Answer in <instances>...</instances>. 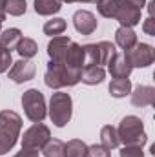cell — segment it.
<instances>
[{"label":"cell","instance_id":"cell-1","mask_svg":"<svg viewBox=\"0 0 155 157\" xmlns=\"http://www.w3.org/2000/svg\"><path fill=\"white\" fill-rule=\"evenodd\" d=\"M22 130V119L13 110L0 112V155H6L17 144Z\"/></svg>","mask_w":155,"mask_h":157},{"label":"cell","instance_id":"cell-2","mask_svg":"<svg viewBox=\"0 0 155 157\" xmlns=\"http://www.w3.org/2000/svg\"><path fill=\"white\" fill-rule=\"evenodd\" d=\"M117 135H119V141L124 146H128V144L144 146L148 143V137H146V132H144V124L135 115H126L120 121V124L117 128Z\"/></svg>","mask_w":155,"mask_h":157},{"label":"cell","instance_id":"cell-3","mask_svg":"<svg viewBox=\"0 0 155 157\" xmlns=\"http://www.w3.org/2000/svg\"><path fill=\"white\" fill-rule=\"evenodd\" d=\"M44 82L51 90H60L64 86H75L80 82V71L70 70L60 62H49L46 75H44Z\"/></svg>","mask_w":155,"mask_h":157},{"label":"cell","instance_id":"cell-4","mask_svg":"<svg viewBox=\"0 0 155 157\" xmlns=\"http://www.w3.org/2000/svg\"><path fill=\"white\" fill-rule=\"evenodd\" d=\"M71 112H73V101H71L70 93L57 91V93L51 95L47 113H49L51 122H53L57 128H62V126H66V124L70 122Z\"/></svg>","mask_w":155,"mask_h":157},{"label":"cell","instance_id":"cell-5","mask_svg":"<svg viewBox=\"0 0 155 157\" xmlns=\"http://www.w3.org/2000/svg\"><path fill=\"white\" fill-rule=\"evenodd\" d=\"M22 108H24L26 117L29 121H33V122H42L46 119V113H47L46 99L35 88L24 91V95H22Z\"/></svg>","mask_w":155,"mask_h":157},{"label":"cell","instance_id":"cell-6","mask_svg":"<svg viewBox=\"0 0 155 157\" xmlns=\"http://www.w3.org/2000/svg\"><path fill=\"white\" fill-rule=\"evenodd\" d=\"M49 139H51L49 128L46 124H42V122H35L31 128H28L24 132L22 148H26V150H40Z\"/></svg>","mask_w":155,"mask_h":157},{"label":"cell","instance_id":"cell-7","mask_svg":"<svg viewBox=\"0 0 155 157\" xmlns=\"http://www.w3.org/2000/svg\"><path fill=\"white\" fill-rule=\"evenodd\" d=\"M124 55L130 60L131 68H148L155 59L153 48L150 44H144V42H137L133 48L126 49Z\"/></svg>","mask_w":155,"mask_h":157},{"label":"cell","instance_id":"cell-8","mask_svg":"<svg viewBox=\"0 0 155 157\" xmlns=\"http://www.w3.org/2000/svg\"><path fill=\"white\" fill-rule=\"evenodd\" d=\"M141 11L142 9L135 7L128 0H119V7H117L113 18L122 28H133V26H137L141 22Z\"/></svg>","mask_w":155,"mask_h":157},{"label":"cell","instance_id":"cell-9","mask_svg":"<svg viewBox=\"0 0 155 157\" xmlns=\"http://www.w3.org/2000/svg\"><path fill=\"white\" fill-rule=\"evenodd\" d=\"M35 62L28 60V59H20L18 62H13L11 70H9V78L17 84H22V82H28L35 77Z\"/></svg>","mask_w":155,"mask_h":157},{"label":"cell","instance_id":"cell-10","mask_svg":"<svg viewBox=\"0 0 155 157\" xmlns=\"http://www.w3.org/2000/svg\"><path fill=\"white\" fill-rule=\"evenodd\" d=\"M73 26L80 35H91L97 29V18L91 11L86 9H78L73 15Z\"/></svg>","mask_w":155,"mask_h":157},{"label":"cell","instance_id":"cell-11","mask_svg":"<svg viewBox=\"0 0 155 157\" xmlns=\"http://www.w3.org/2000/svg\"><path fill=\"white\" fill-rule=\"evenodd\" d=\"M62 64L66 68H70V70L82 71V68H84V46H80L77 42H71L68 46V49H66Z\"/></svg>","mask_w":155,"mask_h":157},{"label":"cell","instance_id":"cell-12","mask_svg":"<svg viewBox=\"0 0 155 157\" xmlns=\"http://www.w3.org/2000/svg\"><path fill=\"white\" fill-rule=\"evenodd\" d=\"M108 70H110V75L113 78H128L133 68H131V64L124 53H115L108 62Z\"/></svg>","mask_w":155,"mask_h":157},{"label":"cell","instance_id":"cell-13","mask_svg":"<svg viewBox=\"0 0 155 157\" xmlns=\"http://www.w3.org/2000/svg\"><path fill=\"white\" fill-rule=\"evenodd\" d=\"M73 40L70 37H64V35H59V37H53V39L47 42V55L51 59V62H60L64 60V55H66V49L68 46L71 44Z\"/></svg>","mask_w":155,"mask_h":157},{"label":"cell","instance_id":"cell-14","mask_svg":"<svg viewBox=\"0 0 155 157\" xmlns=\"http://www.w3.org/2000/svg\"><path fill=\"white\" fill-rule=\"evenodd\" d=\"M155 102V88L152 86H137L135 91L131 93V104L137 108L152 106Z\"/></svg>","mask_w":155,"mask_h":157},{"label":"cell","instance_id":"cell-15","mask_svg":"<svg viewBox=\"0 0 155 157\" xmlns=\"http://www.w3.org/2000/svg\"><path fill=\"white\" fill-rule=\"evenodd\" d=\"M106 77V71L102 66H88L80 71V80L88 86H95V84H100Z\"/></svg>","mask_w":155,"mask_h":157},{"label":"cell","instance_id":"cell-16","mask_svg":"<svg viewBox=\"0 0 155 157\" xmlns=\"http://www.w3.org/2000/svg\"><path fill=\"white\" fill-rule=\"evenodd\" d=\"M115 42L119 48H122L126 51V49H130V48H133L137 44V33L131 28H122L120 26L115 31Z\"/></svg>","mask_w":155,"mask_h":157},{"label":"cell","instance_id":"cell-17","mask_svg":"<svg viewBox=\"0 0 155 157\" xmlns=\"http://www.w3.org/2000/svg\"><path fill=\"white\" fill-rule=\"evenodd\" d=\"M20 40H22V31L18 28H9V29L2 31V35H0V46L11 51V49H17V46H18Z\"/></svg>","mask_w":155,"mask_h":157},{"label":"cell","instance_id":"cell-18","mask_svg":"<svg viewBox=\"0 0 155 157\" xmlns=\"http://www.w3.org/2000/svg\"><path fill=\"white\" fill-rule=\"evenodd\" d=\"M108 90H110L112 97L122 99V97H126V95L131 93V82H130V78H113L110 82Z\"/></svg>","mask_w":155,"mask_h":157},{"label":"cell","instance_id":"cell-19","mask_svg":"<svg viewBox=\"0 0 155 157\" xmlns=\"http://www.w3.org/2000/svg\"><path fill=\"white\" fill-rule=\"evenodd\" d=\"M62 9V0H35V11L42 17L55 15Z\"/></svg>","mask_w":155,"mask_h":157},{"label":"cell","instance_id":"cell-20","mask_svg":"<svg viewBox=\"0 0 155 157\" xmlns=\"http://www.w3.org/2000/svg\"><path fill=\"white\" fill-rule=\"evenodd\" d=\"M88 144L80 139H71L64 143V157H86Z\"/></svg>","mask_w":155,"mask_h":157},{"label":"cell","instance_id":"cell-21","mask_svg":"<svg viewBox=\"0 0 155 157\" xmlns=\"http://www.w3.org/2000/svg\"><path fill=\"white\" fill-rule=\"evenodd\" d=\"M100 144H102V146H106L108 150H112V148H117V146L120 144L115 126L108 124V126H104V128L100 130Z\"/></svg>","mask_w":155,"mask_h":157},{"label":"cell","instance_id":"cell-22","mask_svg":"<svg viewBox=\"0 0 155 157\" xmlns=\"http://www.w3.org/2000/svg\"><path fill=\"white\" fill-rule=\"evenodd\" d=\"M40 150L44 157H64V143L60 139H49Z\"/></svg>","mask_w":155,"mask_h":157},{"label":"cell","instance_id":"cell-23","mask_svg":"<svg viewBox=\"0 0 155 157\" xmlns=\"http://www.w3.org/2000/svg\"><path fill=\"white\" fill-rule=\"evenodd\" d=\"M17 51H18V55H20L22 59H31V57L37 55L39 46H37V42H35L33 39H26V37H22V40H20L18 46H17Z\"/></svg>","mask_w":155,"mask_h":157},{"label":"cell","instance_id":"cell-24","mask_svg":"<svg viewBox=\"0 0 155 157\" xmlns=\"http://www.w3.org/2000/svg\"><path fill=\"white\" fill-rule=\"evenodd\" d=\"M66 29V20L64 18H51L44 24V33L49 37H59Z\"/></svg>","mask_w":155,"mask_h":157},{"label":"cell","instance_id":"cell-25","mask_svg":"<svg viewBox=\"0 0 155 157\" xmlns=\"http://www.w3.org/2000/svg\"><path fill=\"white\" fill-rule=\"evenodd\" d=\"M97 48H99V64H100V66H102V64H108V62H110V59L117 53L115 46H113L112 42H108V40L99 42V44H97Z\"/></svg>","mask_w":155,"mask_h":157},{"label":"cell","instance_id":"cell-26","mask_svg":"<svg viewBox=\"0 0 155 157\" xmlns=\"http://www.w3.org/2000/svg\"><path fill=\"white\" fill-rule=\"evenodd\" d=\"M97 9L102 17L106 18H113L115 17V11L119 7V0H97Z\"/></svg>","mask_w":155,"mask_h":157},{"label":"cell","instance_id":"cell-27","mask_svg":"<svg viewBox=\"0 0 155 157\" xmlns=\"http://www.w3.org/2000/svg\"><path fill=\"white\" fill-rule=\"evenodd\" d=\"M28 11V2L26 0H6V13L11 17H20Z\"/></svg>","mask_w":155,"mask_h":157},{"label":"cell","instance_id":"cell-28","mask_svg":"<svg viewBox=\"0 0 155 157\" xmlns=\"http://www.w3.org/2000/svg\"><path fill=\"white\" fill-rule=\"evenodd\" d=\"M11 66H13V59H11V51L0 46V73H4V71H7V70H9Z\"/></svg>","mask_w":155,"mask_h":157},{"label":"cell","instance_id":"cell-29","mask_svg":"<svg viewBox=\"0 0 155 157\" xmlns=\"http://www.w3.org/2000/svg\"><path fill=\"white\" fill-rule=\"evenodd\" d=\"M86 157H112L110 150L102 144H93V146H88V152Z\"/></svg>","mask_w":155,"mask_h":157},{"label":"cell","instance_id":"cell-30","mask_svg":"<svg viewBox=\"0 0 155 157\" xmlns=\"http://www.w3.org/2000/svg\"><path fill=\"white\" fill-rule=\"evenodd\" d=\"M120 157H144V152H142V146H133V144H128L120 150Z\"/></svg>","mask_w":155,"mask_h":157},{"label":"cell","instance_id":"cell-31","mask_svg":"<svg viewBox=\"0 0 155 157\" xmlns=\"http://www.w3.org/2000/svg\"><path fill=\"white\" fill-rule=\"evenodd\" d=\"M153 24H155L153 17H148V18L144 20V24H142V31H144L146 35H150V37H153V35H155V28H153Z\"/></svg>","mask_w":155,"mask_h":157},{"label":"cell","instance_id":"cell-32","mask_svg":"<svg viewBox=\"0 0 155 157\" xmlns=\"http://www.w3.org/2000/svg\"><path fill=\"white\" fill-rule=\"evenodd\" d=\"M13 157H39V150H26V148H22V152H18Z\"/></svg>","mask_w":155,"mask_h":157},{"label":"cell","instance_id":"cell-33","mask_svg":"<svg viewBox=\"0 0 155 157\" xmlns=\"http://www.w3.org/2000/svg\"><path fill=\"white\" fill-rule=\"evenodd\" d=\"M130 4H133L135 7H139V9H142L144 6H146V0H128Z\"/></svg>","mask_w":155,"mask_h":157},{"label":"cell","instance_id":"cell-34","mask_svg":"<svg viewBox=\"0 0 155 157\" xmlns=\"http://www.w3.org/2000/svg\"><path fill=\"white\" fill-rule=\"evenodd\" d=\"M0 20H6V0H0Z\"/></svg>","mask_w":155,"mask_h":157},{"label":"cell","instance_id":"cell-35","mask_svg":"<svg viewBox=\"0 0 155 157\" xmlns=\"http://www.w3.org/2000/svg\"><path fill=\"white\" fill-rule=\"evenodd\" d=\"M66 4H73V2H82V4H88V2H97V0H62Z\"/></svg>","mask_w":155,"mask_h":157},{"label":"cell","instance_id":"cell-36","mask_svg":"<svg viewBox=\"0 0 155 157\" xmlns=\"http://www.w3.org/2000/svg\"><path fill=\"white\" fill-rule=\"evenodd\" d=\"M2 22H4V20H0V29H2Z\"/></svg>","mask_w":155,"mask_h":157}]
</instances>
